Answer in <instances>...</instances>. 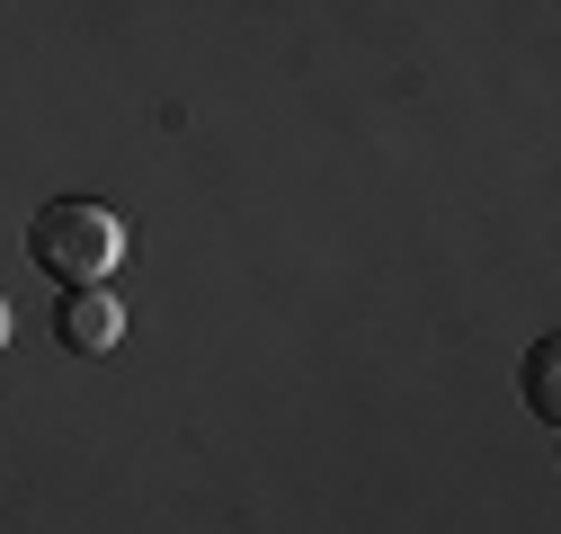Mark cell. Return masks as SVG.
Listing matches in <instances>:
<instances>
[{
    "instance_id": "obj_1",
    "label": "cell",
    "mask_w": 561,
    "mask_h": 534,
    "mask_svg": "<svg viewBox=\"0 0 561 534\" xmlns=\"http://www.w3.org/2000/svg\"><path fill=\"white\" fill-rule=\"evenodd\" d=\"M116 249H125V232H116V214L99 196H45L36 223H27V258L54 286H107Z\"/></svg>"
},
{
    "instance_id": "obj_2",
    "label": "cell",
    "mask_w": 561,
    "mask_h": 534,
    "mask_svg": "<svg viewBox=\"0 0 561 534\" xmlns=\"http://www.w3.org/2000/svg\"><path fill=\"white\" fill-rule=\"evenodd\" d=\"M54 339L72 348V357H107L125 339V312L107 286H62V312H54Z\"/></svg>"
},
{
    "instance_id": "obj_4",
    "label": "cell",
    "mask_w": 561,
    "mask_h": 534,
    "mask_svg": "<svg viewBox=\"0 0 561 534\" xmlns=\"http://www.w3.org/2000/svg\"><path fill=\"white\" fill-rule=\"evenodd\" d=\"M10 329H19V321H10V294H0V348H10Z\"/></svg>"
},
{
    "instance_id": "obj_3",
    "label": "cell",
    "mask_w": 561,
    "mask_h": 534,
    "mask_svg": "<svg viewBox=\"0 0 561 534\" xmlns=\"http://www.w3.org/2000/svg\"><path fill=\"white\" fill-rule=\"evenodd\" d=\"M552 365H561V348L535 339V348H526V410H535V419H561V400H552Z\"/></svg>"
}]
</instances>
